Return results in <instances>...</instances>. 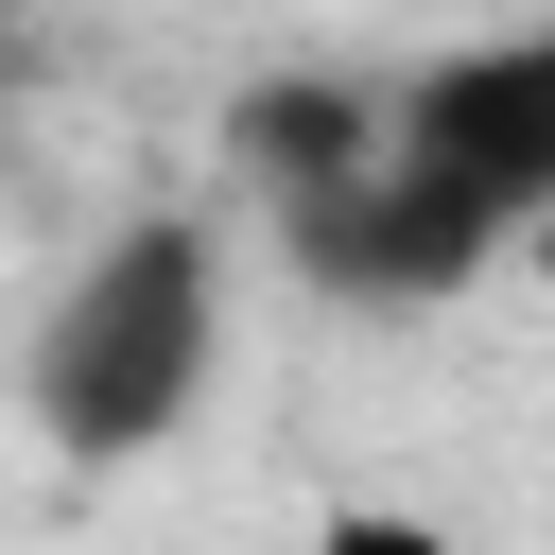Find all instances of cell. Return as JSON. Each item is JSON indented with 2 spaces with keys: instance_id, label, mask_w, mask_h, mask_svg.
<instances>
[{
  "instance_id": "5b68a950",
  "label": "cell",
  "mask_w": 555,
  "mask_h": 555,
  "mask_svg": "<svg viewBox=\"0 0 555 555\" xmlns=\"http://www.w3.org/2000/svg\"><path fill=\"white\" fill-rule=\"evenodd\" d=\"M0 69H17V17H0Z\"/></svg>"
},
{
  "instance_id": "8992f818",
  "label": "cell",
  "mask_w": 555,
  "mask_h": 555,
  "mask_svg": "<svg viewBox=\"0 0 555 555\" xmlns=\"http://www.w3.org/2000/svg\"><path fill=\"white\" fill-rule=\"evenodd\" d=\"M538 260H555V225H538Z\"/></svg>"
},
{
  "instance_id": "7a4b0ae2",
  "label": "cell",
  "mask_w": 555,
  "mask_h": 555,
  "mask_svg": "<svg viewBox=\"0 0 555 555\" xmlns=\"http://www.w3.org/2000/svg\"><path fill=\"white\" fill-rule=\"evenodd\" d=\"M208 382H225V243H208L191 208L104 225V243L52 278L35 347H17V416H35L69 468L173 451V434L208 416Z\"/></svg>"
},
{
  "instance_id": "277c9868",
  "label": "cell",
  "mask_w": 555,
  "mask_h": 555,
  "mask_svg": "<svg viewBox=\"0 0 555 555\" xmlns=\"http://www.w3.org/2000/svg\"><path fill=\"white\" fill-rule=\"evenodd\" d=\"M295 555H468V538H451L434 503H330V520H312Z\"/></svg>"
},
{
  "instance_id": "3957f363",
  "label": "cell",
  "mask_w": 555,
  "mask_h": 555,
  "mask_svg": "<svg viewBox=\"0 0 555 555\" xmlns=\"http://www.w3.org/2000/svg\"><path fill=\"white\" fill-rule=\"evenodd\" d=\"M364 139H382V87H347V69H278V87H243V104H225V156H243V191H260V208H312Z\"/></svg>"
},
{
  "instance_id": "6da1fadb",
  "label": "cell",
  "mask_w": 555,
  "mask_h": 555,
  "mask_svg": "<svg viewBox=\"0 0 555 555\" xmlns=\"http://www.w3.org/2000/svg\"><path fill=\"white\" fill-rule=\"evenodd\" d=\"M538 225H555V17L399 69V87H382V139H364L312 208H278V260H295L330 312H451V295L503 278Z\"/></svg>"
}]
</instances>
